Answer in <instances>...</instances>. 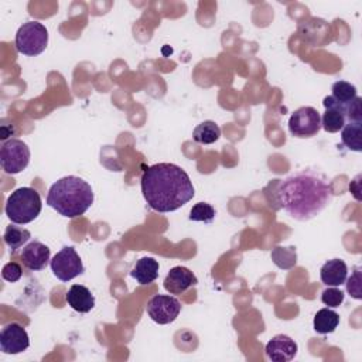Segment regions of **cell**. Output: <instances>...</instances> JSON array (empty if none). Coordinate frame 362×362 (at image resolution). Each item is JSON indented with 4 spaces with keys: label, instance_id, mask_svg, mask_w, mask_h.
<instances>
[{
    "label": "cell",
    "instance_id": "cell-1",
    "mask_svg": "<svg viewBox=\"0 0 362 362\" xmlns=\"http://www.w3.org/2000/svg\"><path fill=\"white\" fill-rule=\"evenodd\" d=\"M332 199V188L314 171H300L277 182L276 201L291 218L308 221L320 215Z\"/></svg>",
    "mask_w": 362,
    "mask_h": 362
},
{
    "label": "cell",
    "instance_id": "cell-2",
    "mask_svg": "<svg viewBox=\"0 0 362 362\" xmlns=\"http://www.w3.org/2000/svg\"><path fill=\"white\" fill-rule=\"evenodd\" d=\"M140 185L146 202L157 212H173L195 195L189 175L173 163H158L147 167Z\"/></svg>",
    "mask_w": 362,
    "mask_h": 362
},
{
    "label": "cell",
    "instance_id": "cell-3",
    "mask_svg": "<svg viewBox=\"0 0 362 362\" xmlns=\"http://www.w3.org/2000/svg\"><path fill=\"white\" fill-rule=\"evenodd\" d=\"M93 202L92 187L76 175H66L55 181L47 194V204L65 218L83 215Z\"/></svg>",
    "mask_w": 362,
    "mask_h": 362
},
{
    "label": "cell",
    "instance_id": "cell-4",
    "mask_svg": "<svg viewBox=\"0 0 362 362\" xmlns=\"http://www.w3.org/2000/svg\"><path fill=\"white\" fill-rule=\"evenodd\" d=\"M42 202L40 194L31 187H20L14 189L6 201V215L14 223H30L41 212Z\"/></svg>",
    "mask_w": 362,
    "mask_h": 362
},
{
    "label": "cell",
    "instance_id": "cell-5",
    "mask_svg": "<svg viewBox=\"0 0 362 362\" xmlns=\"http://www.w3.org/2000/svg\"><path fill=\"white\" fill-rule=\"evenodd\" d=\"M48 45V31L38 21L24 23L16 34V48L20 54L35 57L40 55Z\"/></svg>",
    "mask_w": 362,
    "mask_h": 362
},
{
    "label": "cell",
    "instance_id": "cell-6",
    "mask_svg": "<svg viewBox=\"0 0 362 362\" xmlns=\"http://www.w3.org/2000/svg\"><path fill=\"white\" fill-rule=\"evenodd\" d=\"M30 148L18 139L4 141L0 150V164L6 174H18L30 163Z\"/></svg>",
    "mask_w": 362,
    "mask_h": 362
},
{
    "label": "cell",
    "instance_id": "cell-7",
    "mask_svg": "<svg viewBox=\"0 0 362 362\" xmlns=\"http://www.w3.org/2000/svg\"><path fill=\"white\" fill-rule=\"evenodd\" d=\"M54 276L61 281H71L83 273L85 267L72 246H64L49 262Z\"/></svg>",
    "mask_w": 362,
    "mask_h": 362
},
{
    "label": "cell",
    "instance_id": "cell-8",
    "mask_svg": "<svg viewBox=\"0 0 362 362\" xmlns=\"http://www.w3.org/2000/svg\"><path fill=\"white\" fill-rule=\"evenodd\" d=\"M320 129L321 116L318 110L311 106L298 107L288 119V130L294 137H313L320 132Z\"/></svg>",
    "mask_w": 362,
    "mask_h": 362
},
{
    "label": "cell",
    "instance_id": "cell-9",
    "mask_svg": "<svg viewBox=\"0 0 362 362\" xmlns=\"http://www.w3.org/2000/svg\"><path fill=\"white\" fill-rule=\"evenodd\" d=\"M181 311V303L173 297L165 294H156L147 303V314L148 317L161 325L173 322Z\"/></svg>",
    "mask_w": 362,
    "mask_h": 362
},
{
    "label": "cell",
    "instance_id": "cell-10",
    "mask_svg": "<svg viewBox=\"0 0 362 362\" xmlns=\"http://www.w3.org/2000/svg\"><path fill=\"white\" fill-rule=\"evenodd\" d=\"M30 346V338L25 328L17 322L7 324L0 332V349L4 354L16 355Z\"/></svg>",
    "mask_w": 362,
    "mask_h": 362
},
{
    "label": "cell",
    "instance_id": "cell-11",
    "mask_svg": "<svg viewBox=\"0 0 362 362\" xmlns=\"http://www.w3.org/2000/svg\"><path fill=\"white\" fill-rule=\"evenodd\" d=\"M266 355L273 362H288L297 355L298 346L288 335H276L266 344Z\"/></svg>",
    "mask_w": 362,
    "mask_h": 362
},
{
    "label": "cell",
    "instance_id": "cell-12",
    "mask_svg": "<svg viewBox=\"0 0 362 362\" xmlns=\"http://www.w3.org/2000/svg\"><path fill=\"white\" fill-rule=\"evenodd\" d=\"M49 256H51L49 247L41 243L40 240H31L21 250L23 264L33 272L42 270L48 264V262H51Z\"/></svg>",
    "mask_w": 362,
    "mask_h": 362
},
{
    "label": "cell",
    "instance_id": "cell-13",
    "mask_svg": "<svg viewBox=\"0 0 362 362\" xmlns=\"http://www.w3.org/2000/svg\"><path fill=\"white\" fill-rule=\"evenodd\" d=\"M197 283H198V279L189 269L184 266H175L165 276L164 288L170 294H182L189 287L197 286Z\"/></svg>",
    "mask_w": 362,
    "mask_h": 362
},
{
    "label": "cell",
    "instance_id": "cell-14",
    "mask_svg": "<svg viewBox=\"0 0 362 362\" xmlns=\"http://www.w3.org/2000/svg\"><path fill=\"white\" fill-rule=\"evenodd\" d=\"M322 105L325 107V112L321 117V127L328 133L339 132L346 124L345 107L337 103L331 95L324 98Z\"/></svg>",
    "mask_w": 362,
    "mask_h": 362
},
{
    "label": "cell",
    "instance_id": "cell-15",
    "mask_svg": "<svg viewBox=\"0 0 362 362\" xmlns=\"http://www.w3.org/2000/svg\"><path fill=\"white\" fill-rule=\"evenodd\" d=\"M68 305L78 313H89L95 307V297L90 290L82 284H74L66 291Z\"/></svg>",
    "mask_w": 362,
    "mask_h": 362
},
{
    "label": "cell",
    "instance_id": "cell-16",
    "mask_svg": "<svg viewBox=\"0 0 362 362\" xmlns=\"http://www.w3.org/2000/svg\"><path fill=\"white\" fill-rule=\"evenodd\" d=\"M348 276L346 263L341 259H332L322 264L320 270V279L325 286H341L345 283Z\"/></svg>",
    "mask_w": 362,
    "mask_h": 362
},
{
    "label": "cell",
    "instance_id": "cell-17",
    "mask_svg": "<svg viewBox=\"0 0 362 362\" xmlns=\"http://www.w3.org/2000/svg\"><path fill=\"white\" fill-rule=\"evenodd\" d=\"M158 262L153 257H141L136 262L130 272V276L139 284H150L158 277Z\"/></svg>",
    "mask_w": 362,
    "mask_h": 362
},
{
    "label": "cell",
    "instance_id": "cell-18",
    "mask_svg": "<svg viewBox=\"0 0 362 362\" xmlns=\"http://www.w3.org/2000/svg\"><path fill=\"white\" fill-rule=\"evenodd\" d=\"M339 324V315L338 313H335L331 308H321L317 311V314L314 315V329L318 334H331L337 329Z\"/></svg>",
    "mask_w": 362,
    "mask_h": 362
},
{
    "label": "cell",
    "instance_id": "cell-19",
    "mask_svg": "<svg viewBox=\"0 0 362 362\" xmlns=\"http://www.w3.org/2000/svg\"><path fill=\"white\" fill-rule=\"evenodd\" d=\"M219 137H221V129L212 120H205V122L199 123L192 132L194 141H197L199 144H212Z\"/></svg>",
    "mask_w": 362,
    "mask_h": 362
},
{
    "label": "cell",
    "instance_id": "cell-20",
    "mask_svg": "<svg viewBox=\"0 0 362 362\" xmlns=\"http://www.w3.org/2000/svg\"><path fill=\"white\" fill-rule=\"evenodd\" d=\"M361 134H362V123H358V122H349L341 129V140L345 144V147L352 151L362 150Z\"/></svg>",
    "mask_w": 362,
    "mask_h": 362
},
{
    "label": "cell",
    "instance_id": "cell-21",
    "mask_svg": "<svg viewBox=\"0 0 362 362\" xmlns=\"http://www.w3.org/2000/svg\"><path fill=\"white\" fill-rule=\"evenodd\" d=\"M270 257L273 263L283 270H290L297 264V253L294 246H288V247L276 246L272 249Z\"/></svg>",
    "mask_w": 362,
    "mask_h": 362
},
{
    "label": "cell",
    "instance_id": "cell-22",
    "mask_svg": "<svg viewBox=\"0 0 362 362\" xmlns=\"http://www.w3.org/2000/svg\"><path fill=\"white\" fill-rule=\"evenodd\" d=\"M30 238H31L30 230H27L24 228H20V226H16V225H8L4 230V235H3L4 243L11 249V252H16L23 245H25Z\"/></svg>",
    "mask_w": 362,
    "mask_h": 362
},
{
    "label": "cell",
    "instance_id": "cell-23",
    "mask_svg": "<svg viewBox=\"0 0 362 362\" xmlns=\"http://www.w3.org/2000/svg\"><path fill=\"white\" fill-rule=\"evenodd\" d=\"M331 90H332L331 96L334 98V100L337 103H339L341 106H344V107L346 105H349L358 96L356 95V88L352 83L346 82V81H337L332 85Z\"/></svg>",
    "mask_w": 362,
    "mask_h": 362
},
{
    "label": "cell",
    "instance_id": "cell-24",
    "mask_svg": "<svg viewBox=\"0 0 362 362\" xmlns=\"http://www.w3.org/2000/svg\"><path fill=\"white\" fill-rule=\"evenodd\" d=\"M215 218V209L208 202H198L189 211V219L209 223Z\"/></svg>",
    "mask_w": 362,
    "mask_h": 362
},
{
    "label": "cell",
    "instance_id": "cell-25",
    "mask_svg": "<svg viewBox=\"0 0 362 362\" xmlns=\"http://www.w3.org/2000/svg\"><path fill=\"white\" fill-rule=\"evenodd\" d=\"M345 298V294L344 291H341L339 288L337 287H332V286H328V288H325L322 293H321V301L328 305V307H339L342 304Z\"/></svg>",
    "mask_w": 362,
    "mask_h": 362
},
{
    "label": "cell",
    "instance_id": "cell-26",
    "mask_svg": "<svg viewBox=\"0 0 362 362\" xmlns=\"http://www.w3.org/2000/svg\"><path fill=\"white\" fill-rule=\"evenodd\" d=\"M346 283V291L351 294V297L361 300L362 298V279H361V269L355 267L354 273L351 274V277L348 280H345Z\"/></svg>",
    "mask_w": 362,
    "mask_h": 362
},
{
    "label": "cell",
    "instance_id": "cell-27",
    "mask_svg": "<svg viewBox=\"0 0 362 362\" xmlns=\"http://www.w3.org/2000/svg\"><path fill=\"white\" fill-rule=\"evenodd\" d=\"M362 99L356 96L349 105L345 106V117L349 119V122H358L362 123Z\"/></svg>",
    "mask_w": 362,
    "mask_h": 362
},
{
    "label": "cell",
    "instance_id": "cell-28",
    "mask_svg": "<svg viewBox=\"0 0 362 362\" xmlns=\"http://www.w3.org/2000/svg\"><path fill=\"white\" fill-rule=\"evenodd\" d=\"M21 276H23L21 266L16 262H8L7 264H4L3 270H1V277L8 283L18 281L21 279Z\"/></svg>",
    "mask_w": 362,
    "mask_h": 362
},
{
    "label": "cell",
    "instance_id": "cell-29",
    "mask_svg": "<svg viewBox=\"0 0 362 362\" xmlns=\"http://www.w3.org/2000/svg\"><path fill=\"white\" fill-rule=\"evenodd\" d=\"M361 175H358L354 181H352V184H355V187L354 185H351L349 184V191L354 194V197L358 199V201H361V195H359V192H361V189H359V184H361Z\"/></svg>",
    "mask_w": 362,
    "mask_h": 362
}]
</instances>
